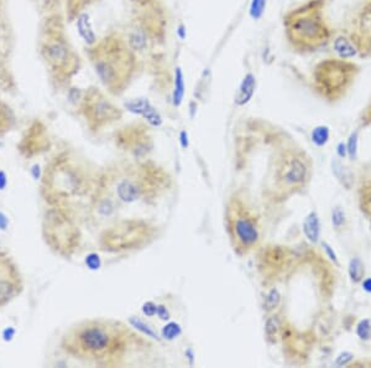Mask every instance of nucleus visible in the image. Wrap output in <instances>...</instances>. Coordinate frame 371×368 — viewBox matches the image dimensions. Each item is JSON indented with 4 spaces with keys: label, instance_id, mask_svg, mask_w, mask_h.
Masks as SVG:
<instances>
[{
    "label": "nucleus",
    "instance_id": "nucleus-1",
    "mask_svg": "<svg viewBox=\"0 0 371 368\" xmlns=\"http://www.w3.org/2000/svg\"><path fill=\"white\" fill-rule=\"evenodd\" d=\"M330 2L304 0L283 14V35L287 46L295 54L306 56L330 45L337 34L328 15Z\"/></svg>",
    "mask_w": 371,
    "mask_h": 368
},
{
    "label": "nucleus",
    "instance_id": "nucleus-2",
    "mask_svg": "<svg viewBox=\"0 0 371 368\" xmlns=\"http://www.w3.org/2000/svg\"><path fill=\"white\" fill-rule=\"evenodd\" d=\"M129 21L124 31L130 46L143 65L155 62L162 54L170 30V11L162 0H129Z\"/></svg>",
    "mask_w": 371,
    "mask_h": 368
},
{
    "label": "nucleus",
    "instance_id": "nucleus-3",
    "mask_svg": "<svg viewBox=\"0 0 371 368\" xmlns=\"http://www.w3.org/2000/svg\"><path fill=\"white\" fill-rule=\"evenodd\" d=\"M127 330L108 320L81 323L63 338V349L69 355L93 362L117 360L125 351Z\"/></svg>",
    "mask_w": 371,
    "mask_h": 368
},
{
    "label": "nucleus",
    "instance_id": "nucleus-4",
    "mask_svg": "<svg viewBox=\"0 0 371 368\" xmlns=\"http://www.w3.org/2000/svg\"><path fill=\"white\" fill-rule=\"evenodd\" d=\"M93 48V66L100 82L114 94L130 86L144 65L127 45L123 33H113Z\"/></svg>",
    "mask_w": 371,
    "mask_h": 368
},
{
    "label": "nucleus",
    "instance_id": "nucleus-5",
    "mask_svg": "<svg viewBox=\"0 0 371 368\" xmlns=\"http://www.w3.org/2000/svg\"><path fill=\"white\" fill-rule=\"evenodd\" d=\"M360 72V65L355 61L330 56L313 66L309 81L315 93L327 102L333 103L346 97Z\"/></svg>",
    "mask_w": 371,
    "mask_h": 368
},
{
    "label": "nucleus",
    "instance_id": "nucleus-6",
    "mask_svg": "<svg viewBox=\"0 0 371 368\" xmlns=\"http://www.w3.org/2000/svg\"><path fill=\"white\" fill-rule=\"evenodd\" d=\"M83 181L85 176L80 165L68 156H59L46 167L42 190L46 200L57 204L78 195L83 190Z\"/></svg>",
    "mask_w": 371,
    "mask_h": 368
},
{
    "label": "nucleus",
    "instance_id": "nucleus-7",
    "mask_svg": "<svg viewBox=\"0 0 371 368\" xmlns=\"http://www.w3.org/2000/svg\"><path fill=\"white\" fill-rule=\"evenodd\" d=\"M227 227L234 251L244 254L253 249L260 239L259 227L255 217L242 200L234 196L227 206Z\"/></svg>",
    "mask_w": 371,
    "mask_h": 368
},
{
    "label": "nucleus",
    "instance_id": "nucleus-8",
    "mask_svg": "<svg viewBox=\"0 0 371 368\" xmlns=\"http://www.w3.org/2000/svg\"><path fill=\"white\" fill-rule=\"evenodd\" d=\"M358 50V57L367 60L371 57V0H360L348 16L343 29Z\"/></svg>",
    "mask_w": 371,
    "mask_h": 368
},
{
    "label": "nucleus",
    "instance_id": "nucleus-9",
    "mask_svg": "<svg viewBox=\"0 0 371 368\" xmlns=\"http://www.w3.org/2000/svg\"><path fill=\"white\" fill-rule=\"evenodd\" d=\"M43 232L48 244L63 254H68L73 251L80 239L77 228L72 225L66 214L57 208L46 213Z\"/></svg>",
    "mask_w": 371,
    "mask_h": 368
},
{
    "label": "nucleus",
    "instance_id": "nucleus-10",
    "mask_svg": "<svg viewBox=\"0 0 371 368\" xmlns=\"http://www.w3.org/2000/svg\"><path fill=\"white\" fill-rule=\"evenodd\" d=\"M152 227L146 222L127 221L115 226L105 232L103 242L113 251H125L134 247H140L147 239H151Z\"/></svg>",
    "mask_w": 371,
    "mask_h": 368
},
{
    "label": "nucleus",
    "instance_id": "nucleus-11",
    "mask_svg": "<svg viewBox=\"0 0 371 368\" xmlns=\"http://www.w3.org/2000/svg\"><path fill=\"white\" fill-rule=\"evenodd\" d=\"M24 284L13 258L0 251V308L19 297Z\"/></svg>",
    "mask_w": 371,
    "mask_h": 368
},
{
    "label": "nucleus",
    "instance_id": "nucleus-12",
    "mask_svg": "<svg viewBox=\"0 0 371 368\" xmlns=\"http://www.w3.org/2000/svg\"><path fill=\"white\" fill-rule=\"evenodd\" d=\"M85 114L93 129H99L101 127L108 126L109 123L119 120L123 112L119 107L110 101L105 100L103 95L97 94L94 97L85 101Z\"/></svg>",
    "mask_w": 371,
    "mask_h": 368
},
{
    "label": "nucleus",
    "instance_id": "nucleus-13",
    "mask_svg": "<svg viewBox=\"0 0 371 368\" xmlns=\"http://www.w3.org/2000/svg\"><path fill=\"white\" fill-rule=\"evenodd\" d=\"M307 165L296 153H287L281 158L277 166V179L287 187H297L307 179Z\"/></svg>",
    "mask_w": 371,
    "mask_h": 368
},
{
    "label": "nucleus",
    "instance_id": "nucleus-14",
    "mask_svg": "<svg viewBox=\"0 0 371 368\" xmlns=\"http://www.w3.org/2000/svg\"><path fill=\"white\" fill-rule=\"evenodd\" d=\"M119 141L124 143V145L132 150L134 154L143 153L145 154L146 150L151 146V138H150L147 127L141 123L132 124L127 127L119 135Z\"/></svg>",
    "mask_w": 371,
    "mask_h": 368
},
{
    "label": "nucleus",
    "instance_id": "nucleus-15",
    "mask_svg": "<svg viewBox=\"0 0 371 368\" xmlns=\"http://www.w3.org/2000/svg\"><path fill=\"white\" fill-rule=\"evenodd\" d=\"M46 56L56 68L66 67L71 63V51L65 42L56 40L48 43L46 47Z\"/></svg>",
    "mask_w": 371,
    "mask_h": 368
},
{
    "label": "nucleus",
    "instance_id": "nucleus-16",
    "mask_svg": "<svg viewBox=\"0 0 371 368\" xmlns=\"http://www.w3.org/2000/svg\"><path fill=\"white\" fill-rule=\"evenodd\" d=\"M257 81L256 76L253 72H248L244 77H243L242 82H240L237 91L234 97V103L237 107H244L253 100L255 92H256Z\"/></svg>",
    "mask_w": 371,
    "mask_h": 368
},
{
    "label": "nucleus",
    "instance_id": "nucleus-17",
    "mask_svg": "<svg viewBox=\"0 0 371 368\" xmlns=\"http://www.w3.org/2000/svg\"><path fill=\"white\" fill-rule=\"evenodd\" d=\"M330 43H332L335 56L339 57V59L353 60L354 57H358V50H356L355 45L344 31L335 34V36L333 37Z\"/></svg>",
    "mask_w": 371,
    "mask_h": 368
},
{
    "label": "nucleus",
    "instance_id": "nucleus-18",
    "mask_svg": "<svg viewBox=\"0 0 371 368\" xmlns=\"http://www.w3.org/2000/svg\"><path fill=\"white\" fill-rule=\"evenodd\" d=\"M77 30L82 40L87 43V46L94 45L97 42V35L94 33L93 29L91 17L87 13H81L77 17Z\"/></svg>",
    "mask_w": 371,
    "mask_h": 368
},
{
    "label": "nucleus",
    "instance_id": "nucleus-19",
    "mask_svg": "<svg viewBox=\"0 0 371 368\" xmlns=\"http://www.w3.org/2000/svg\"><path fill=\"white\" fill-rule=\"evenodd\" d=\"M303 232L308 240H311L312 243L318 242L321 237V223L317 213L311 212L307 214L303 222Z\"/></svg>",
    "mask_w": 371,
    "mask_h": 368
},
{
    "label": "nucleus",
    "instance_id": "nucleus-20",
    "mask_svg": "<svg viewBox=\"0 0 371 368\" xmlns=\"http://www.w3.org/2000/svg\"><path fill=\"white\" fill-rule=\"evenodd\" d=\"M184 75L181 67L175 68V76H173V89H172V104L175 107H179L183 102L184 98Z\"/></svg>",
    "mask_w": 371,
    "mask_h": 368
},
{
    "label": "nucleus",
    "instance_id": "nucleus-21",
    "mask_svg": "<svg viewBox=\"0 0 371 368\" xmlns=\"http://www.w3.org/2000/svg\"><path fill=\"white\" fill-rule=\"evenodd\" d=\"M151 106L152 103L150 102L147 98H134V100L127 101V102H125V104H124V107H125L127 112L134 113V114L140 115V117H143L147 109H149Z\"/></svg>",
    "mask_w": 371,
    "mask_h": 368
},
{
    "label": "nucleus",
    "instance_id": "nucleus-22",
    "mask_svg": "<svg viewBox=\"0 0 371 368\" xmlns=\"http://www.w3.org/2000/svg\"><path fill=\"white\" fill-rule=\"evenodd\" d=\"M129 323H130V325L134 327V329L138 330V331H140L141 334L146 336V337H150V338H152V340H156V341L161 340V338L158 337L157 332H156L151 326L147 325L145 321L141 320L140 317H138V316L130 317Z\"/></svg>",
    "mask_w": 371,
    "mask_h": 368
},
{
    "label": "nucleus",
    "instance_id": "nucleus-23",
    "mask_svg": "<svg viewBox=\"0 0 371 368\" xmlns=\"http://www.w3.org/2000/svg\"><path fill=\"white\" fill-rule=\"evenodd\" d=\"M181 334H182V327L178 323H176V321H170V323H167L161 330L162 338L167 341L176 340Z\"/></svg>",
    "mask_w": 371,
    "mask_h": 368
},
{
    "label": "nucleus",
    "instance_id": "nucleus-24",
    "mask_svg": "<svg viewBox=\"0 0 371 368\" xmlns=\"http://www.w3.org/2000/svg\"><path fill=\"white\" fill-rule=\"evenodd\" d=\"M329 128L327 126H318L312 130V141L317 146H323L329 140Z\"/></svg>",
    "mask_w": 371,
    "mask_h": 368
},
{
    "label": "nucleus",
    "instance_id": "nucleus-25",
    "mask_svg": "<svg viewBox=\"0 0 371 368\" xmlns=\"http://www.w3.org/2000/svg\"><path fill=\"white\" fill-rule=\"evenodd\" d=\"M268 7V0H251L250 7H249V15L255 21H259L263 16Z\"/></svg>",
    "mask_w": 371,
    "mask_h": 368
},
{
    "label": "nucleus",
    "instance_id": "nucleus-26",
    "mask_svg": "<svg viewBox=\"0 0 371 368\" xmlns=\"http://www.w3.org/2000/svg\"><path fill=\"white\" fill-rule=\"evenodd\" d=\"M364 265L361 263L360 259L358 258H354V259L350 260V264H349V275L352 278V280L354 283H359L364 277Z\"/></svg>",
    "mask_w": 371,
    "mask_h": 368
},
{
    "label": "nucleus",
    "instance_id": "nucleus-27",
    "mask_svg": "<svg viewBox=\"0 0 371 368\" xmlns=\"http://www.w3.org/2000/svg\"><path fill=\"white\" fill-rule=\"evenodd\" d=\"M280 329H281V324H280V321H278L277 316H271L266 320L265 332H266V336H268V338H270V340H275V337L278 335Z\"/></svg>",
    "mask_w": 371,
    "mask_h": 368
},
{
    "label": "nucleus",
    "instance_id": "nucleus-28",
    "mask_svg": "<svg viewBox=\"0 0 371 368\" xmlns=\"http://www.w3.org/2000/svg\"><path fill=\"white\" fill-rule=\"evenodd\" d=\"M281 300V295L278 292L277 289H271L269 291V294L266 295L265 303H263V308L266 309V311H271V310H275L278 306Z\"/></svg>",
    "mask_w": 371,
    "mask_h": 368
},
{
    "label": "nucleus",
    "instance_id": "nucleus-29",
    "mask_svg": "<svg viewBox=\"0 0 371 368\" xmlns=\"http://www.w3.org/2000/svg\"><path fill=\"white\" fill-rule=\"evenodd\" d=\"M356 334L361 340H369L371 338V324L369 320H363L359 323L358 329H356Z\"/></svg>",
    "mask_w": 371,
    "mask_h": 368
},
{
    "label": "nucleus",
    "instance_id": "nucleus-30",
    "mask_svg": "<svg viewBox=\"0 0 371 368\" xmlns=\"http://www.w3.org/2000/svg\"><path fill=\"white\" fill-rule=\"evenodd\" d=\"M356 149H358V133L354 132L352 135H350L347 145V152L348 154H349L350 159L356 158Z\"/></svg>",
    "mask_w": 371,
    "mask_h": 368
},
{
    "label": "nucleus",
    "instance_id": "nucleus-31",
    "mask_svg": "<svg viewBox=\"0 0 371 368\" xmlns=\"http://www.w3.org/2000/svg\"><path fill=\"white\" fill-rule=\"evenodd\" d=\"M86 265L88 266L91 271H97V269L100 268L101 262L100 258L97 253H91L86 257Z\"/></svg>",
    "mask_w": 371,
    "mask_h": 368
},
{
    "label": "nucleus",
    "instance_id": "nucleus-32",
    "mask_svg": "<svg viewBox=\"0 0 371 368\" xmlns=\"http://www.w3.org/2000/svg\"><path fill=\"white\" fill-rule=\"evenodd\" d=\"M141 311H143L145 316L152 317L155 316L156 311H157V305H156L155 303H152V301H146V303H144L143 306H141Z\"/></svg>",
    "mask_w": 371,
    "mask_h": 368
},
{
    "label": "nucleus",
    "instance_id": "nucleus-33",
    "mask_svg": "<svg viewBox=\"0 0 371 368\" xmlns=\"http://www.w3.org/2000/svg\"><path fill=\"white\" fill-rule=\"evenodd\" d=\"M332 218H333V225H334L335 227H340V226L344 223L343 211H341L340 208H335V210H333Z\"/></svg>",
    "mask_w": 371,
    "mask_h": 368
},
{
    "label": "nucleus",
    "instance_id": "nucleus-34",
    "mask_svg": "<svg viewBox=\"0 0 371 368\" xmlns=\"http://www.w3.org/2000/svg\"><path fill=\"white\" fill-rule=\"evenodd\" d=\"M363 210L371 214V186L366 188L363 196Z\"/></svg>",
    "mask_w": 371,
    "mask_h": 368
},
{
    "label": "nucleus",
    "instance_id": "nucleus-35",
    "mask_svg": "<svg viewBox=\"0 0 371 368\" xmlns=\"http://www.w3.org/2000/svg\"><path fill=\"white\" fill-rule=\"evenodd\" d=\"M156 315H157L161 320H165V321H169L171 318V314H170L169 309H167L165 305H157V311H156Z\"/></svg>",
    "mask_w": 371,
    "mask_h": 368
},
{
    "label": "nucleus",
    "instance_id": "nucleus-36",
    "mask_svg": "<svg viewBox=\"0 0 371 368\" xmlns=\"http://www.w3.org/2000/svg\"><path fill=\"white\" fill-rule=\"evenodd\" d=\"M353 357H354V356H353L352 353L344 352V353H341V355H339V357L337 358V361H335V363H337L338 366H344V364L349 363V362L353 360Z\"/></svg>",
    "mask_w": 371,
    "mask_h": 368
},
{
    "label": "nucleus",
    "instance_id": "nucleus-37",
    "mask_svg": "<svg viewBox=\"0 0 371 368\" xmlns=\"http://www.w3.org/2000/svg\"><path fill=\"white\" fill-rule=\"evenodd\" d=\"M179 143H181V146L183 148V149H187L188 145H190L187 130H182V132L179 133Z\"/></svg>",
    "mask_w": 371,
    "mask_h": 368
},
{
    "label": "nucleus",
    "instance_id": "nucleus-38",
    "mask_svg": "<svg viewBox=\"0 0 371 368\" xmlns=\"http://www.w3.org/2000/svg\"><path fill=\"white\" fill-rule=\"evenodd\" d=\"M323 247H324V249H326L327 254H328L330 259H332L333 262L338 263V260H337V256H335V253H334V252H333L332 247H330V246L328 244V243H323Z\"/></svg>",
    "mask_w": 371,
    "mask_h": 368
},
{
    "label": "nucleus",
    "instance_id": "nucleus-39",
    "mask_svg": "<svg viewBox=\"0 0 371 368\" xmlns=\"http://www.w3.org/2000/svg\"><path fill=\"white\" fill-rule=\"evenodd\" d=\"M8 185V180H7V175L5 173L0 171V190H4Z\"/></svg>",
    "mask_w": 371,
    "mask_h": 368
},
{
    "label": "nucleus",
    "instance_id": "nucleus-40",
    "mask_svg": "<svg viewBox=\"0 0 371 368\" xmlns=\"http://www.w3.org/2000/svg\"><path fill=\"white\" fill-rule=\"evenodd\" d=\"M8 227V218L0 212V230H7Z\"/></svg>",
    "mask_w": 371,
    "mask_h": 368
},
{
    "label": "nucleus",
    "instance_id": "nucleus-41",
    "mask_svg": "<svg viewBox=\"0 0 371 368\" xmlns=\"http://www.w3.org/2000/svg\"><path fill=\"white\" fill-rule=\"evenodd\" d=\"M338 154H339V156H340V158H344V156H346V154H347V146L344 145L343 143H340L338 145Z\"/></svg>",
    "mask_w": 371,
    "mask_h": 368
},
{
    "label": "nucleus",
    "instance_id": "nucleus-42",
    "mask_svg": "<svg viewBox=\"0 0 371 368\" xmlns=\"http://www.w3.org/2000/svg\"><path fill=\"white\" fill-rule=\"evenodd\" d=\"M363 288H364V290H366L367 292H371V278H369V279H366V280H364Z\"/></svg>",
    "mask_w": 371,
    "mask_h": 368
}]
</instances>
